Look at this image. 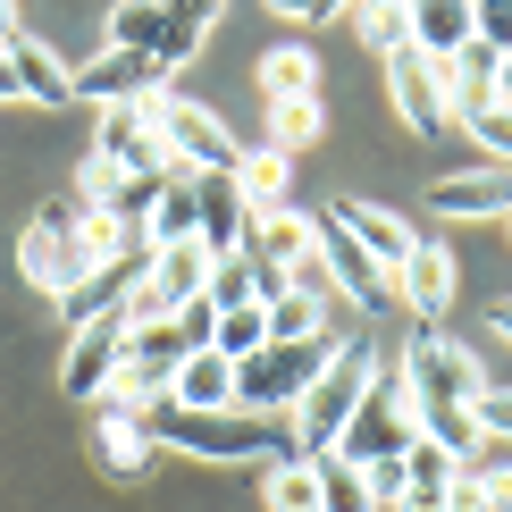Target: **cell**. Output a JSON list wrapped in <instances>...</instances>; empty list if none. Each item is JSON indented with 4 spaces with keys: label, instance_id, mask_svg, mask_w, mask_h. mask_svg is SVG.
I'll list each match as a JSON object with an SVG mask.
<instances>
[{
    "label": "cell",
    "instance_id": "6da1fadb",
    "mask_svg": "<svg viewBox=\"0 0 512 512\" xmlns=\"http://www.w3.org/2000/svg\"><path fill=\"white\" fill-rule=\"evenodd\" d=\"M135 429L152 437V454H194V462H277V454H294V420H261V412H177V403H152Z\"/></svg>",
    "mask_w": 512,
    "mask_h": 512
},
{
    "label": "cell",
    "instance_id": "7a4b0ae2",
    "mask_svg": "<svg viewBox=\"0 0 512 512\" xmlns=\"http://www.w3.org/2000/svg\"><path fill=\"white\" fill-rule=\"evenodd\" d=\"M378 387V345H361V336H336L328 370L303 387V403H294V454H328L336 437H345V420L361 412V395Z\"/></svg>",
    "mask_w": 512,
    "mask_h": 512
},
{
    "label": "cell",
    "instance_id": "3957f363",
    "mask_svg": "<svg viewBox=\"0 0 512 512\" xmlns=\"http://www.w3.org/2000/svg\"><path fill=\"white\" fill-rule=\"evenodd\" d=\"M143 118L160 126V152L177 160L185 177H236V135H227L219 110H202V101L152 84V93H143Z\"/></svg>",
    "mask_w": 512,
    "mask_h": 512
},
{
    "label": "cell",
    "instance_id": "277c9868",
    "mask_svg": "<svg viewBox=\"0 0 512 512\" xmlns=\"http://www.w3.org/2000/svg\"><path fill=\"white\" fill-rule=\"evenodd\" d=\"M412 437H420V403H412V387H403V370L378 361V387L361 395V412L345 420V437H336L328 454L353 462V471H370V462H395Z\"/></svg>",
    "mask_w": 512,
    "mask_h": 512
},
{
    "label": "cell",
    "instance_id": "5b68a950",
    "mask_svg": "<svg viewBox=\"0 0 512 512\" xmlns=\"http://www.w3.org/2000/svg\"><path fill=\"white\" fill-rule=\"evenodd\" d=\"M336 336H311V345H261L252 361H236V412H261V420H286L303 387L328 370Z\"/></svg>",
    "mask_w": 512,
    "mask_h": 512
},
{
    "label": "cell",
    "instance_id": "8992f818",
    "mask_svg": "<svg viewBox=\"0 0 512 512\" xmlns=\"http://www.w3.org/2000/svg\"><path fill=\"white\" fill-rule=\"evenodd\" d=\"M403 387H412V403L429 412V403H479L487 395V370L471 345H454V336L420 328L412 345H403Z\"/></svg>",
    "mask_w": 512,
    "mask_h": 512
},
{
    "label": "cell",
    "instance_id": "52a82bcc",
    "mask_svg": "<svg viewBox=\"0 0 512 512\" xmlns=\"http://www.w3.org/2000/svg\"><path fill=\"white\" fill-rule=\"evenodd\" d=\"M76 194H59V202H42L34 219H26V236H17V269H26V286H42L59 303V294L76 286Z\"/></svg>",
    "mask_w": 512,
    "mask_h": 512
},
{
    "label": "cell",
    "instance_id": "ba28073f",
    "mask_svg": "<svg viewBox=\"0 0 512 512\" xmlns=\"http://www.w3.org/2000/svg\"><path fill=\"white\" fill-rule=\"evenodd\" d=\"M126 345H135V328H126V311L110 319H84L68 328V361H59V395L68 403H101V387L126 370Z\"/></svg>",
    "mask_w": 512,
    "mask_h": 512
},
{
    "label": "cell",
    "instance_id": "9c48e42d",
    "mask_svg": "<svg viewBox=\"0 0 512 512\" xmlns=\"http://www.w3.org/2000/svg\"><path fill=\"white\" fill-rule=\"evenodd\" d=\"M244 261L269 277V294H286L294 277L319 261V219H303V210H261L252 236H244Z\"/></svg>",
    "mask_w": 512,
    "mask_h": 512
},
{
    "label": "cell",
    "instance_id": "30bf717a",
    "mask_svg": "<svg viewBox=\"0 0 512 512\" xmlns=\"http://www.w3.org/2000/svg\"><path fill=\"white\" fill-rule=\"evenodd\" d=\"M93 160H110L118 177H160L168 152H160V126L143 118V101H118V110H101V143Z\"/></svg>",
    "mask_w": 512,
    "mask_h": 512
},
{
    "label": "cell",
    "instance_id": "8fae6325",
    "mask_svg": "<svg viewBox=\"0 0 512 512\" xmlns=\"http://www.w3.org/2000/svg\"><path fill=\"white\" fill-rule=\"evenodd\" d=\"M387 93H395V110H403V126H412L420 143L454 126V110H445V84H437V59L395 51V59H387Z\"/></svg>",
    "mask_w": 512,
    "mask_h": 512
},
{
    "label": "cell",
    "instance_id": "7c38bea8",
    "mask_svg": "<svg viewBox=\"0 0 512 512\" xmlns=\"http://www.w3.org/2000/svg\"><path fill=\"white\" fill-rule=\"evenodd\" d=\"M244 236H252V210L236 194V177H194V244L210 261H236Z\"/></svg>",
    "mask_w": 512,
    "mask_h": 512
},
{
    "label": "cell",
    "instance_id": "4fadbf2b",
    "mask_svg": "<svg viewBox=\"0 0 512 512\" xmlns=\"http://www.w3.org/2000/svg\"><path fill=\"white\" fill-rule=\"evenodd\" d=\"M0 59L17 68V93H26L34 110H76V68H68V59H59L42 34H26V26H17Z\"/></svg>",
    "mask_w": 512,
    "mask_h": 512
},
{
    "label": "cell",
    "instance_id": "5bb4252c",
    "mask_svg": "<svg viewBox=\"0 0 512 512\" xmlns=\"http://www.w3.org/2000/svg\"><path fill=\"white\" fill-rule=\"evenodd\" d=\"M420 210H437V219H504L512 185H504V168H454V177H437L420 194Z\"/></svg>",
    "mask_w": 512,
    "mask_h": 512
},
{
    "label": "cell",
    "instance_id": "9a60e30c",
    "mask_svg": "<svg viewBox=\"0 0 512 512\" xmlns=\"http://www.w3.org/2000/svg\"><path fill=\"white\" fill-rule=\"evenodd\" d=\"M328 219H336V227H345V236H353L361 252H370V261H378V269H387V277H395L403 261H412V244H420V236H412V227H403V219H395V210H378V202H353V194H345V202H328Z\"/></svg>",
    "mask_w": 512,
    "mask_h": 512
},
{
    "label": "cell",
    "instance_id": "2e32d148",
    "mask_svg": "<svg viewBox=\"0 0 512 512\" xmlns=\"http://www.w3.org/2000/svg\"><path fill=\"white\" fill-rule=\"evenodd\" d=\"M160 403H177V412H236V361L227 353H185L177 370H168V395Z\"/></svg>",
    "mask_w": 512,
    "mask_h": 512
},
{
    "label": "cell",
    "instance_id": "e0dca14e",
    "mask_svg": "<svg viewBox=\"0 0 512 512\" xmlns=\"http://www.w3.org/2000/svg\"><path fill=\"white\" fill-rule=\"evenodd\" d=\"M160 84V68L143 51H101V59H84V76H76V101H101V110H118V101H143Z\"/></svg>",
    "mask_w": 512,
    "mask_h": 512
},
{
    "label": "cell",
    "instance_id": "ac0fdd59",
    "mask_svg": "<svg viewBox=\"0 0 512 512\" xmlns=\"http://www.w3.org/2000/svg\"><path fill=\"white\" fill-rule=\"evenodd\" d=\"M395 303H412L420 319H445V303H454V252L445 244H412V261L395 269Z\"/></svg>",
    "mask_w": 512,
    "mask_h": 512
},
{
    "label": "cell",
    "instance_id": "d6986e66",
    "mask_svg": "<svg viewBox=\"0 0 512 512\" xmlns=\"http://www.w3.org/2000/svg\"><path fill=\"white\" fill-rule=\"evenodd\" d=\"M236 194H244L252 219H261V210H286V194H294V160H286V152H269V143L236 152Z\"/></svg>",
    "mask_w": 512,
    "mask_h": 512
},
{
    "label": "cell",
    "instance_id": "ffe728a7",
    "mask_svg": "<svg viewBox=\"0 0 512 512\" xmlns=\"http://www.w3.org/2000/svg\"><path fill=\"white\" fill-rule=\"evenodd\" d=\"M261 504H269V512H319V454H277V462H261Z\"/></svg>",
    "mask_w": 512,
    "mask_h": 512
},
{
    "label": "cell",
    "instance_id": "44dd1931",
    "mask_svg": "<svg viewBox=\"0 0 512 512\" xmlns=\"http://www.w3.org/2000/svg\"><path fill=\"white\" fill-rule=\"evenodd\" d=\"M210 17H219V9H202V0H177V9H168V26H160V42H152L160 84L177 76V68H194V51H202V34H210Z\"/></svg>",
    "mask_w": 512,
    "mask_h": 512
},
{
    "label": "cell",
    "instance_id": "7402d4cb",
    "mask_svg": "<svg viewBox=\"0 0 512 512\" xmlns=\"http://www.w3.org/2000/svg\"><path fill=\"white\" fill-rule=\"evenodd\" d=\"M462 42H471V0H429V9H412V51L420 59H454Z\"/></svg>",
    "mask_w": 512,
    "mask_h": 512
},
{
    "label": "cell",
    "instance_id": "603a6c76",
    "mask_svg": "<svg viewBox=\"0 0 512 512\" xmlns=\"http://www.w3.org/2000/svg\"><path fill=\"white\" fill-rule=\"evenodd\" d=\"M261 93H269V110L277 101H319V59L303 51V42H277V51L261 59Z\"/></svg>",
    "mask_w": 512,
    "mask_h": 512
},
{
    "label": "cell",
    "instance_id": "cb8c5ba5",
    "mask_svg": "<svg viewBox=\"0 0 512 512\" xmlns=\"http://www.w3.org/2000/svg\"><path fill=\"white\" fill-rule=\"evenodd\" d=\"M160 395H168V378H160V370H143V361H126V370L110 378V387H101L93 420H143V412H152Z\"/></svg>",
    "mask_w": 512,
    "mask_h": 512
},
{
    "label": "cell",
    "instance_id": "d4e9b609",
    "mask_svg": "<svg viewBox=\"0 0 512 512\" xmlns=\"http://www.w3.org/2000/svg\"><path fill=\"white\" fill-rule=\"evenodd\" d=\"M269 345H311V336H328V311H319V294H269Z\"/></svg>",
    "mask_w": 512,
    "mask_h": 512
},
{
    "label": "cell",
    "instance_id": "484cf974",
    "mask_svg": "<svg viewBox=\"0 0 512 512\" xmlns=\"http://www.w3.org/2000/svg\"><path fill=\"white\" fill-rule=\"evenodd\" d=\"M93 445H101V462H110V479H143L152 471V437L135 429V420H93Z\"/></svg>",
    "mask_w": 512,
    "mask_h": 512
},
{
    "label": "cell",
    "instance_id": "4316f807",
    "mask_svg": "<svg viewBox=\"0 0 512 512\" xmlns=\"http://www.w3.org/2000/svg\"><path fill=\"white\" fill-rule=\"evenodd\" d=\"M420 437H429L437 454H454V462H479V420H471V403H429V412H420Z\"/></svg>",
    "mask_w": 512,
    "mask_h": 512
},
{
    "label": "cell",
    "instance_id": "83f0119b",
    "mask_svg": "<svg viewBox=\"0 0 512 512\" xmlns=\"http://www.w3.org/2000/svg\"><path fill=\"white\" fill-rule=\"evenodd\" d=\"M202 303H210V311H244V303H269V277H261V269H252L244 252H236V261H219V269H210Z\"/></svg>",
    "mask_w": 512,
    "mask_h": 512
},
{
    "label": "cell",
    "instance_id": "f1b7e54d",
    "mask_svg": "<svg viewBox=\"0 0 512 512\" xmlns=\"http://www.w3.org/2000/svg\"><path fill=\"white\" fill-rule=\"evenodd\" d=\"M185 236H194V177H168V194H160V210H152V219H143V244H185Z\"/></svg>",
    "mask_w": 512,
    "mask_h": 512
},
{
    "label": "cell",
    "instance_id": "f546056e",
    "mask_svg": "<svg viewBox=\"0 0 512 512\" xmlns=\"http://www.w3.org/2000/svg\"><path fill=\"white\" fill-rule=\"evenodd\" d=\"M353 34L370 42L378 59H395V51H412V9H403V0H370V9L353 17Z\"/></svg>",
    "mask_w": 512,
    "mask_h": 512
},
{
    "label": "cell",
    "instance_id": "4dcf8cb0",
    "mask_svg": "<svg viewBox=\"0 0 512 512\" xmlns=\"http://www.w3.org/2000/svg\"><path fill=\"white\" fill-rule=\"evenodd\" d=\"M319 135H328V110H319V101H277V110H269V152H303V143H319Z\"/></svg>",
    "mask_w": 512,
    "mask_h": 512
},
{
    "label": "cell",
    "instance_id": "1f68e13d",
    "mask_svg": "<svg viewBox=\"0 0 512 512\" xmlns=\"http://www.w3.org/2000/svg\"><path fill=\"white\" fill-rule=\"evenodd\" d=\"M269 345V311L261 303H244V311H219V328H210V353H227V361H252Z\"/></svg>",
    "mask_w": 512,
    "mask_h": 512
},
{
    "label": "cell",
    "instance_id": "d6a6232c",
    "mask_svg": "<svg viewBox=\"0 0 512 512\" xmlns=\"http://www.w3.org/2000/svg\"><path fill=\"white\" fill-rule=\"evenodd\" d=\"M319 512H378V496H370V479H361L353 462L319 454Z\"/></svg>",
    "mask_w": 512,
    "mask_h": 512
},
{
    "label": "cell",
    "instance_id": "836d02e7",
    "mask_svg": "<svg viewBox=\"0 0 512 512\" xmlns=\"http://www.w3.org/2000/svg\"><path fill=\"white\" fill-rule=\"evenodd\" d=\"M160 26H168V9H152V0H126V9H110V51H143V59H152Z\"/></svg>",
    "mask_w": 512,
    "mask_h": 512
},
{
    "label": "cell",
    "instance_id": "e575fe53",
    "mask_svg": "<svg viewBox=\"0 0 512 512\" xmlns=\"http://www.w3.org/2000/svg\"><path fill=\"white\" fill-rule=\"evenodd\" d=\"M471 420H479V445H512V387L487 378V395L471 403Z\"/></svg>",
    "mask_w": 512,
    "mask_h": 512
},
{
    "label": "cell",
    "instance_id": "d590c367",
    "mask_svg": "<svg viewBox=\"0 0 512 512\" xmlns=\"http://www.w3.org/2000/svg\"><path fill=\"white\" fill-rule=\"evenodd\" d=\"M471 34H479L487 51L504 59V51H512V0H487V9H479V0H471Z\"/></svg>",
    "mask_w": 512,
    "mask_h": 512
},
{
    "label": "cell",
    "instance_id": "8d00e7d4",
    "mask_svg": "<svg viewBox=\"0 0 512 512\" xmlns=\"http://www.w3.org/2000/svg\"><path fill=\"white\" fill-rule=\"evenodd\" d=\"M471 135L487 143V152H496V168H512V101H496L487 118H471Z\"/></svg>",
    "mask_w": 512,
    "mask_h": 512
},
{
    "label": "cell",
    "instance_id": "74e56055",
    "mask_svg": "<svg viewBox=\"0 0 512 512\" xmlns=\"http://www.w3.org/2000/svg\"><path fill=\"white\" fill-rule=\"evenodd\" d=\"M445 512H487V487H479V462H462L454 487H445Z\"/></svg>",
    "mask_w": 512,
    "mask_h": 512
},
{
    "label": "cell",
    "instance_id": "f35d334b",
    "mask_svg": "<svg viewBox=\"0 0 512 512\" xmlns=\"http://www.w3.org/2000/svg\"><path fill=\"white\" fill-rule=\"evenodd\" d=\"M361 479H370L378 512H395V504H403V454H395V462H370V471H361Z\"/></svg>",
    "mask_w": 512,
    "mask_h": 512
},
{
    "label": "cell",
    "instance_id": "ab89813d",
    "mask_svg": "<svg viewBox=\"0 0 512 512\" xmlns=\"http://www.w3.org/2000/svg\"><path fill=\"white\" fill-rule=\"evenodd\" d=\"M479 487H487V512H512V462H479Z\"/></svg>",
    "mask_w": 512,
    "mask_h": 512
},
{
    "label": "cell",
    "instance_id": "60d3db41",
    "mask_svg": "<svg viewBox=\"0 0 512 512\" xmlns=\"http://www.w3.org/2000/svg\"><path fill=\"white\" fill-rule=\"evenodd\" d=\"M277 17H286V26L303 34V26H328V17H336V0H286V9H277Z\"/></svg>",
    "mask_w": 512,
    "mask_h": 512
},
{
    "label": "cell",
    "instance_id": "b9f144b4",
    "mask_svg": "<svg viewBox=\"0 0 512 512\" xmlns=\"http://www.w3.org/2000/svg\"><path fill=\"white\" fill-rule=\"evenodd\" d=\"M487 328H496L504 345H512V303H496V311H487Z\"/></svg>",
    "mask_w": 512,
    "mask_h": 512
},
{
    "label": "cell",
    "instance_id": "7bdbcfd3",
    "mask_svg": "<svg viewBox=\"0 0 512 512\" xmlns=\"http://www.w3.org/2000/svg\"><path fill=\"white\" fill-rule=\"evenodd\" d=\"M496 101H512V51L496 59Z\"/></svg>",
    "mask_w": 512,
    "mask_h": 512
},
{
    "label": "cell",
    "instance_id": "ee69618b",
    "mask_svg": "<svg viewBox=\"0 0 512 512\" xmlns=\"http://www.w3.org/2000/svg\"><path fill=\"white\" fill-rule=\"evenodd\" d=\"M0 101H26V93H17V68H9V59H0Z\"/></svg>",
    "mask_w": 512,
    "mask_h": 512
},
{
    "label": "cell",
    "instance_id": "f6af8a7d",
    "mask_svg": "<svg viewBox=\"0 0 512 512\" xmlns=\"http://www.w3.org/2000/svg\"><path fill=\"white\" fill-rule=\"evenodd\" d=\"M504 219H512V210H504Z\"/></svg>",
    "mask_w": 512,
    "mask_h": 512
}]
</instances>
